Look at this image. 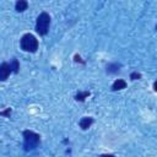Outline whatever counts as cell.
Segmentation results:
<instances>
[{"label":"cell","mask_w":157,"mask_h":157,"mask_svg":"<svg viewBox=\"0 0 157 157\" xmlns=\"http://www.w3.org/2000/svg\"><path fill=\"white\" fill-rule=\"evenodd\" d=\"M75 61H81V58L78 55H75Z\"/></svg>","instance_id":"obj_13"},{"label":"cell","mask_w":157,"mask_h":157,"mask_svg":"<svg viewBox=\"0 0 157 157\" xmlns=\"http://www.w3.org/2000/svg\"><path fill=\"white\" fill-rule=\"evenodd\" d=\"M11 72H12V69H11V65H10V64L2 63V64L0 65V80H1V81H5V80L10 76Z\"/></svg>","instance_id":"obj_4"},{"label":"cell","mask_w":157,"mask_h":157,"mask_svg":"<svg viewBox=\"0 0 157 157\" xmlns=\"http://www.w3.org/2000/svg\"><path fill=\"white\" fill-rule=\"evenodd\" d=\"M10 65H11V69H12V72H18V69H20V64H18V61H17V59H12V61L10 63Z\"/></svg>","instance_id":"obj_9"},{"label":"cell","mask_w":157,"mask_h":157,"mask_svg":"<svg viewBox=\"0 0 157 157\" xmlns=\"http://www.w3.org/2000/svg\"><path fill=\"white\" fill-rule=\"evenodd\" d=\"M153 90L157 92V81H155V83H153Z\"/></svg>","instance_id":"obj_14"},{"label":"cell","mask_w":157,"mask_h":157,"mask_svg":"<svg viewBox=\"0 0 157 157\" xmlns=\"http://www.w3.org/2000/svg\"><path fill=\"white\" fill-rule=\"evenodd\" d=\"M93 123V119L91 117H83L81 120H80V128L82 130H87Z\"/></svg>","instance_id":"obj_5"},{"label":"cell","mask_w":157,"mask_h":157,"mask_svg":"<svg viewBox=\"0 0 157 157\" xmlns=\"http://www.w3.org/2000/svg\"><path fill=\"white\" fill-rule=\"evenodd\" d=\"M20 44H21V49L25 50V52L34 53L38 49V39L33 34H31V33L23 34L22 38H21Z\"/></svg>","instance_id":"obj_2"},{"label":"cell","mask_w":157,"mask_h":157,"mask_svg":"<svg viewBox=\"0 0 157 157\" xmlns=\"http://www.w3.org/2000/svg\"><path fill=\"white\" fill-rule=\"evenodd\" d=\"M125 87H126V82L124 80H121V78H118V80L114 81V83L112 86V90L113 91H119V90H123Z\"/></svg>","instance_id":"obj_7"},{"label":"cell","mask_w":157,"mask_h":157,"mask_svg":"<svg viewBox=\"0 0 157 157\" xmlns=\"http://www.w3.org/2000/svg\"><path fill=\"white\" fill-rule=\"evenodd\" d=\"M49 26H50V16L47 12H42L36 21V31L37 33H39L40 36H44L48 33L49 31Z\"/></svg>","instance_id":"obj_3"},{"label":"cell","mask_w":157,"mask_h":157,"mask_svg":"<svg viewBox=\"0 0 157 157\" xmlns=\"http://www.w3.org/2000/svg\"><path fill=\"white\" fill-rule=\"evenodd\" d=\"M88 96H90V92H88V91H85V92L80 91V92L75 96V99H76V101H80V102H83Z\"/></svg>","instance_id":"obj_8"},{"label":"cell","mask_w":157,"mask_h":157,"mask_svg":"<svg viewBox=\"0 0 157 157\" xmlns=\"http://www.w3.org/2000/svg\"><path fill=\"white\" fill-rule=\"evenodd\" d=\"M107 71L110 72V74L118 72V71H119V65H118V64H109V65L107 66Z\"/></svg>","instance_id":"obj_10"},{"label":"cell","mask_w":157,"mask_h":157,"mask_svg":"<svg viewBox=\"0 0 157 157\" xmlns=\"http://www.w3.org/2000/svg\"><path fill=\"white\" fill-rule=\"evenodd\" d=\"M0 114H1V115H5V117H6V115H10V114H11V109H10V108H7L6 110H4V112H1Z\"/></svg>","instance_id":"obj_12"},{"label":"cell","mask_w":157,"mask_h":157,"mask_svg":"<svg viewBox=\"0 0 157 157\" xmlns=\"http://www.w3.org/2000/svg\"><path fill=\"white\" fill-rule=\"evenodd\" d=\"M156 29H157V25H156Z\"/></svg>","instance_id":"obj_15"},{"label":"cell","mask_w":157,"mask_h":157,"mask_svg":"<svg viewBox=\"0 0 157 157\" xmlns=\"http://www.w3.org/2000/svg\"><path fill=\"white\" fill-rule=\"evenodd\" d=\"M140 77H141V75H140L139 72H132V74L130 75V78H131V80H139Z\"/></svg>","instance_id":"obj_11"},{"label":"cell","mask_w":157,"mask_h":157,"mask_svg":"<svg viewBox=\"0 0 157 157\" xmlns=\"http://www.w3.org/2000/svg\"><path fill=\"white\" fill-rule=\"evenodd\" d=\"M27 7H28L27 0H17L15 4V9L17 12H23L25 10H27Z\"/></svg>","instance_id":"obj_6"},{"label":"cell","mask_w":157,"mask_h":157,"mask_svg":"<svg viewBox=\"0 0 157 157\" xmlns=\"http://www.w3.org/2000/svg\"><path fill=\"white\" fill-rule=\"evenodd\" d=\"M40 141V136L31 130L23 131V147L25 151H32L34 150Z\"/></svg>","instance_id":"obj_1"}]
</instances>
